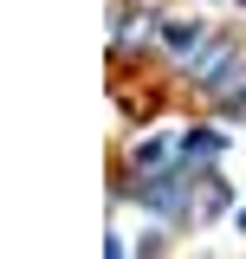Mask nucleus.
Returning <instances> with one entry per match:
<instances>
[{
  "label": "nucleus",
  "instance_id": "nucleus-4",
  "mask_svg": "<svg viewBox=\"0 0 246 259\" xmlns=\"http://www.w3.org/2000/svg\"><path fill=\"white\" fill-rule=\"evenodd\" d=\"M162 156H169V136H143V143H136V168H143V162L155 168Z\"/></svg>",
  "mask_w": 246,
  "mask_h": 259
},
{
  "label": "nucleus",
  "instance_id": "nucleus-3",
  "mask_svg": "<svg viewBox=\"0 0 246 259\" xmlns=\"http://www.w3.org/2000/svg\"><path fill=\"white\" fill-rule=\"evenodd\" d=\"M175 149H182V162H201V168H208V162H214L220 149H227V136H220V130H188Z\"/></svg>",
  "mask_w": 246,
  "mask_h": 259
},
{
  "label": "nucleus",
  "instance_id": "nucleus-6",
  "mask_svg": "<svg viewBox=\"0 0 246 259\" xmlns=\"http://www.w3.org/2000/svg\"><path fill=\"white\" fill-rule=\"evenodd\" d=\"M240 7H246V0H240Z\"/></svg>",
  "mask_w": 246,
  "mask_h": 259
},
{
  "label": "nucleus",
  "instance_id": "nucleus-5",
  "mask_svg": "<svg viewBox=\"0 0 246 259\" xmlns=\"http://www.w3.org/2000/svg\"><path fill=\"white\" fill-rule=\"evenodd\" d=\"M240 233H246V207H240Z\"/></svg>",
  "mask_w": 246,
  "mask_h": 259
},
{
  "label": "nucleus",
  "instance_id": "nucleus-1",
  "mask_svg": "<svg viewBox=\"0 0 246 259\" xmlns=\"http://www.w3.org/2000/svg\"><path fill=\"white\" fill-rule=\"evenodd\" d=\"M149 32H162L155 13H130V7H117V52H123V59H130V52H136V39H149Z\"/></svg>",
  "mask_w": 246,
  "mask_h": 259
},
{
  "label": "nucleus",
  "instance_id": "nucleus-2",
  "mask_svg": "<svg viewBox=\"0 0 246 259\" xmlns=\"http://www.w3.org/2000/svg\"><path fill=\"white\" fill-rule=\"evenodd\" d=\"M162 46H169L175 59H188V52H201V46H208V32L194 26V20H162Z\"/></svg>",
  "mask_w": 246,
  "mask_h": 259
}]
</instances>
